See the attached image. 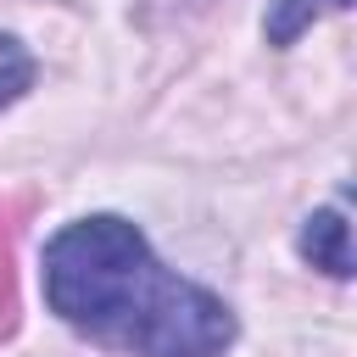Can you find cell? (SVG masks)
<instances>
[{
    "label": "cell",
    "instance_id": "6da1fadb",
    "mask_svg": "<svg viewBox=\"0 0 357 357\" xmlns=\"http://www.w3.org/2000/svg\"><path fill=\"white\" fill-rule=\"evenodd\" d=\"M45 301L67 329L123 357H223L234 346L229 301L173 273L151 240L112 212L50 234Z\"/></svg>",
    "mask_w": 357,
    "mask_h": 357
},
{
    "label": "cell",
    "instance_id": "7a4b0ae2",
    "mask_svg": "<svg viewBox=\"0 0 357 357\" xmlns=\"http://www.w3.org/2000/svg\"><path fill=\"white\" fill-rule=\"evenodd\" d=\"M301 257L312 268L346 279L351 273V229H346V212H335V206L329 212H312L307 229H301Z\"/></svg>",
    "mask_w": 357,
    "mask_h": 357
},
{
    "label": "cell",
    "instance_id": "3957f363",
    "mask_svg": "<svg viewBox=\"0 0 357 357\" xmlns=\"http://www.w3.org/2000/svg\"><path fill=\"white\" fill-rule=\"evenodd\" d=\"M17 329V212L0 201V340Z\"/></svg>",
    "mask_w": 357,
    "mask_h": 357
},
{
    "label": "cell",
    "instance_id": "277c9868",
    "mask_svg": "<svg viewBox=\"0 0 357 357\" xmlns=\"http://www.w3.org/2000/svg\"><path fill=\"white\" fill-rule=\"evenodd\" d=\"M340 11L346 0H273V11H268V39L273 45H296L301 39V28L318 17V11Z\"/></svg>",
    "mask_w": 357,
    "mask_h": 357
}]
</instances>
